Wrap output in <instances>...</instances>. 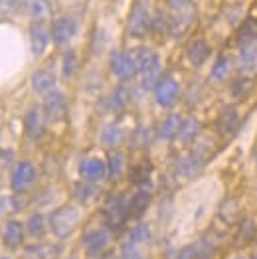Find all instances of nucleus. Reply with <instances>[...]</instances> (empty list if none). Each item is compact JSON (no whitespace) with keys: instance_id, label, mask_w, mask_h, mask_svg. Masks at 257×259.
I'll use <instances>...</instances> for the list:
<instances>
[{"instance_id":"f257e3e1","label":"nucleus","mask_w":257,"mask_h":259,"mask_svg":"<svg viewBox=\"0 0 257 259\" xmlns=\"http://www.w3.org/2000/svg\"><path fill=\"white\" fill-rule=\"evenodd\" d=\"M79 220H81V212L77 206H71V204H65L62 208L54 210L50 218H48V226L52 230V234L58 239L69 238L75 228L79 226Z\"/></svg>"},{"instance_id":"f03ea898","label":"nucleus","mask_w":257,"mask_h":259,"mask_svg":"<svg viewBox=\"0 0 257 259\" xmlns=\"http://www.w3.org/2000/svg\"><path fill=\"white\" fill-rule=\"evenodd\" d=\"M135 64H137V73L143 75V85L154 87L158 81V71H160V58L154 50L150 48H137L135 56H133Z\"/></svg>"},{"instance_id":"7ed1b4c3","label":"nucleus","mask_w":257,"mask_h":259,"mask_svg":"<svg viewBox=\"0 0 257 259\" xmlns=\"http://www.w3.org/2000/svg\"><path fill=\"white\" fill-rule=\"evenodd\" d=\"M152 14L149 0H137L128 14V34L133 38H145L152 26Z\"/></svg>"},{"instance_id":"20e7f679","label":"nucleus","mask_w":257,"mask_h":259,"mask_svg":"<svg viewBox=\"0 0 257 259\" xmlns=\"http://www.w3.org/2000/svg\"><path fill=\"white\" fill-rule=\"evenodd\" d=\"M180 97V85L172 75H162L158 77L154 85V101L162 109H170Z\"/></svg>"},{"instance_id":"39448f33","label":"nucleus","mask_w":257,"mask_h":259,"mask_svg":"<svg viewBox=\"0 0 257 259\" xmlns=\"http://www.w3.org/2000/svg\"><path fill=\"white\" fill-rule=\"evenodd\" d=\"M103 216H105V224H107L109 228L123 226L125 220L128 218V202L125 200V196L121 194L111 196L107 202H105Z\"/></svg>"},{"instance_id":"423d86ee","label":"nucleus","mask_w":257,"mask_h":259,"mask_svg":"<svg viewBox=\"0 0 257 259\" xmlns=\"http://www.w3.org/2000/svg\"><path fill=\"white\" fill-rule=\"evenodd\" d=\"M65 111H67V101H65V95L58 89H52L50 93L44 95L42 101V113L48 121H60L65 117Z\"/></svg>"},{"instance_id":"0eeeda50","label":"nucleus","mask_w":257,"mask_h":259,"mask_svg":"<svg viewBox=\"0 0 257 259\" xmlns=\"http://www.w3.org/2000/svg\"><path fill=\"white\" fill-rule=\"evenodd\" d=\"M50 34H52V40L58 44V46H65L69 44L75 34H77V22L73 16H60L56 18L52 28H50Z\"/></svg>"},{"instance_id":"6e6552de","label":"nucleus","mask_w":257,"mask_h":259,"mask_svg":"<svg viewBox=\"0 0 257 259\" xmlns=\"http://www.w3.org/2000/svg\"><path fill=\"white\" fill-rule=\"evenodd\" d=\"M111 71L119 81H131L137 75V64L133 56L125 52H115L111 56Z\"/></svg>"},{"instance_id":"1a4fd4ad","label":"nucleus","mask_w":257,"mask_h":259,"mask_svg":"<svg viewBox=\"0 0 257 259\" xmlns=\"http://www.w3.org/2000/svg\"><path fill=\"white\" fill-rule=\"evenodd\" d=\"M208 154H210V152L208 151L204 152L202 149L192 151L188 156H184V158L178 162V166H176V174H178L180 178H194L196 174L202 170V166L206 164Z\"/></svg>"},{"instance_id":"9d476101","label":"nucleus","mask_w":257,"mask_h":259,"mask_svg":"<svg viewBox=\"0 0 257 259\" xmlns=\"http://www.w3.org/2000/svg\"><path fill=\"white\" fill-rule=\"evenodd\" d=\"M36 166L28 160H22L14 166V172H12V190L14 192H26L34 182H36Z\"/></svg>"},{"instance_id":"9b49d317","label":"nucleus","mask_w":257,"mask_h":259,"mask_svg":"<svg viewBox=\"0 0 257 259\" xmlns=\"http://www.w3.org/2000/svg\"><path fill=\"white\" fill-rule=\"evenodd\" d=\"M24 133L32 141H40L46 135V117L42 109L30 107L24 115Z\"/></svg>"},{"instance_id":"f8f14e48","label":"nucleus","mask_w":257,"mask_h":259,"mask_svg":"<svg viewBox=\"0 0 257 259\" xmlns=\"http://www.w3.org/2000/svg\"><path fill=\"white\" fill-rule=\"evenodd\" d=\"M50 40H52V34H50V28L44 22L34 20L30 24V48H32V54L36 58L46 54Z\"/></svg>"},{"instance_id":"ddd939ff","label":"nucleus","mask_w":257,"mask_h":259,"mask_svg":"<svg viewBox=\"0 0 257 259\" xmlns=\"http://www.w3.org/2000/svg\"><path fill=\"white\" fill-rule=\"evenodd\" d=\"M0 238H2V243L8 249H18L24 243V238H26V226L20 220H6L4 226H2Z\"/></svg>"},{"instance_id":"4468645a","label":"nucleus","mask_w":257,"mask_h":259,"mask_svg":"<svg viewBox=\"0 0 257 259\" xmlns=\"http://www.w3.org/2000/svg\"><path fill=\"white\" fill-rule=\"evenodd\" d=\"M111 243V232L107 228H97V230H91L89 234H85L83 238V247L89 255H99L103 253Z\"/></svg>"},{"instance_id":"2eb2a0df","label":"nucleus","mask_w":257,"mask_h":259,"mask_svg":"<svg viewBox=\"0 0 257 259\" xmlns=\"http://www.w3.org/2000/svg\"><path fill=\"white\" fill-rule=\"evenodd\" d=\"M79 176H81V180L93 182V184L101 182L103 178H107V164L101 158H97V156L85 158L79 164Z\"/></svg>"},{"instance_id":"dca6fc26","label":"nucleus","mask_w":257,"mask_h":259,"mask_svg":"<svg viewBox=\"0 0 257 259\" xmlns=\"http://www.w3.org/2000/svg\"><path fill=\"white\" fill-rule=\"evenodd\" d=\"M239 129V113L234 105H228V107L222 109V113L218 115L216 119V131L222 135V137H230Z\"/></svg>"},{"instance_id":"f3484780","label":"nucleus","mask_w":257,"mask_h":259,"mask_svg":"<svg viewBox=\"0 0 257 259\" xmlns=\"http://www.w3.org/2000/svg\"><path fill=\"white\" fill-rule=\"evenodd\" d=\"M239 71L243 75H253L257 73V42L243 44L239 52Z\"/></svg>"},{"instance_id":"a211bd4d","label":"nucleus","mask_w":257,"mask_h":259,"mask_svg":"<svg viewBox=\"0 0 257 259\" xmlns=\"http://www.w3.org/2000/svg\"><path fill=\"white\" fill-rule=\"evenodd\" d=\"M186 56L190 60L192 65H202L208 58H210V44L206 42L204 38H196L188 44V50H186Z\"/></svg>"},{"instance_id":"6ab92c4d","label":"nucleus","mask_w":257,"mask_h":259,"mask_svg":"<svg viewBox=\"0 0 257 259\" xmlns=\"http://www.w3.org/2000/svg\"><path fill=\"white\" fill-rule=\"evenodd\" d=\"M150 239V228L147 224H137L131 232L127 234V238H125V243H123V249L125 251H133V249H137L139 245H143V243H147Z\"/></svg>"},{"instance_id":"aec40b11","label":"nucleus","mask_w":257,"mask_h":259,"mask_svg":"<svg viewBox=\"0 0 257 259\" xmlns=\"http://www.w3.org/2000/svg\"><path fill=\"white\" fill-rule=\"evenodd\" d=\"M123 141H125V133L117 123H109V125L103 127V131H101V145L105 149H111V151L119 149L123 145Z\"/></svg>"},{"instance_id":"412c9836","label":"nucleus","mask_w":257,"mask_h":259,"mask_svg":"<svg viewBox=\"0 0 257 259\" xmlns=\"http://www.w3.org/2000/svg\"><path fill=\"white\" fill-rule=\"evenodd\" d=\"M26 259H56L60 255V245L54 243H34L24 249Z\"/></svg>"},{"instance_id":"4be33fe9","label":"nucleus","mask_w":257,"mask_h":259,"mask_svg":"<svg viewBox=\"0 0 257 259\" xmlns=\"http://www.w3.org/2000/svg\"><path fill=\"white\" fill-rule=\"evenodd\" d=\"M150 192L147 188H141V190H137L135 194L131 196V200H128V216L133 218H139L143 216L145 212H147V208L150 206Z\"/></svg>"},{"instance_id":"5701e85b","label":"nucleus","mask_w":257,"mask_h":259,"mask_svg":"<svg viewBox=\"0 0 257 259\" xmlns=\"http://www.w3.org/2000/svg\"><path fill=\"white\" fill-rule=\"evenodd\" d=\"M32 89L38 93V95H46L50 93L52 89H56V75L48 69H38L34 75H32Z\"/></svg>"},{"instance_id":"b1692460","label":"nucleus","mask_w":257,"mask_h":259,"mask_svg":"<svg viewBox=\"0 0 257 259\" xmlns=\"http://www.w3.org/2000/svg\"><path fill=\"white\" fill-rule=\"evenodd\" d=\"M182 121H184V119H182L178 113H170V115L158 125V137L164 139V141L176 139L178 133H180V127H182Z\"/></svg>"},{"instance_id":"393cba45","label":"nucleus","mask_w":257,"mask_h":259,"mask_svg":"<svg viewBox=\"0 0 257 259\" xmlns=\"http://www.w3.org/2000/svg\"><path fill=\"white\" fill-rule=\"evenodd\" d=\"M24 226H26V234L30 238H44L46 232H48V218L36 212V214L28 218V222Z\"/></svg>"},{"instance_id":"a878e982","label":"nucleus","mask_w":257,"mask_h":259,"mask_svg":"<svg viewBox=\"0 0 257 259\" xmlns=\"http://www.w3.org/2000/svg\"><path fill=\"white\" fill-rule=\"evenodd\" d=\"M97 194H99V190H97V186H95L93 182L81 180V182H75V184H73V196H75V200H79L81 204L93 202V200L97 198Z\"/></svg>"},{"instance_id":"bb28decb","label":"nucleus","mask_w":257,"mask_h":259,"mask_svg":"<svg viewBox=\"0 0 257 259\" xmlns=\"http://www.w3.org/2000/svg\"><path fill=\"white\" fill-rule=\"evenodd\" d=\"M128 103V91L125 87H115L107 97V109L111 113H121Z\"/></svg>"},{"instance_id":"cd10ccee","label":"nucleus","mask_w":257,"mask_h":259,"mask_svg":"<svg viewBox=\"0 0 257 259\" xmlns=\"http://www.w3.org/2000/svg\"><path fill=\"white\" fill-rule=\"evenodd\" d=\"M28 14L34 20L44 22L52 16V2L50 0H28Z\"/></svg>"},{"instance_id":"c85d7f7f","label":"nucleus","mask_w":257,"mask_h":259,"mask_svg":"<svg viewBox=\"0 0 257 259\" xmlns=\"http://www.w3.org/2000/svg\"><path fill=\"white\" fill-rule=\"evenodd\" d=\"M123 168H125V154L119 151H113L107 158V178L109 180L121 178Z\"/></svg>"},{"instance_id":"c756f323","label":"nucleus","mask_w":257,"mask_h":259,"mask_svg":"<svg viewBox=\"0 0 257 259\" xmlns=\"http://www.w3.org/2000/svg\"><path fill=\"white\" fill-rule=\"evenodd\" d=\"M230 73H232V60H230L228 56H218V60H216L214 65H212L210 77H212L214 81H226V79L230 77Z\"/></svg>"},{"instance_id":"7c9ffc66","label":"nucleus","mask_w":257,"mask_h":259,"mask_svg":"<svg viewBox=\"0 0 257 259\" xmlns=\"http://www.w3.org/2000/svg\"><path fill=\"white\" fill-rule=\"evenodd\" d=\"M198 133H200V123L192 117H188V119L182 121V127H180V133H178L176 139H180L182 143H192L198 137Z\"/></svg>"},{"instance_id":"2f4dec72","label":"nucleus","mask_w":257,"mask_h":259,"mask_svg":"<svg viewBox=\"0 0 257 259\" xmlns=\"http://www.w3.org/2000/svg\"><path fill=\"white\" fill-rule=\"evenodd\" d=\"M170 24H172V16H168V12L156 10V12L152 14L150 32H154V34H166V32H170Z\"/></svg>"},{"instance_id":"473e14b6","label":"nucleus","mask_w":257,"mask_h":259,"mask_svg":"<svg viewBox=\"0 0 257 259\" xmlns=\"http://www.w3.org/2000/svg\"><path fill=\"white\" fill-rule=\"evenodd\" d=\"M150 172H152V166H150V162H139V164H135L133 168H131V182L133 184H137V186H143V184H147L150 178Z\"/></svg>"},{"instance_id":"72a5a7b5","label":"nucleus","mask_w":257,"mask_h":259,"mask_svg":"<svg viewBox=\"0 0 257 259\" xmlns=\"http://www.w3.org/2000/svg\"><path fill=\"white\" fill-rule=\"evenodd\" d=\"M77 71V54L75 50H65L64 58H62V73H64L65 79H71Z\"/></svg>"},{"instance_id":"f704fd0d","label":"nucleus","mask_w":257,"mask_h":259,"mask_svg":"<svg viewBox=\"0 0 257 259\" xmlns=\"http://www.w3.org/2000/svg\"><path fill=\"white\" fill-rule=\"evenodd\" d=\"M255 238H257L255 220H253V218H245V220H241L237 239H241V241H251V239H255Z\"/></svg>"},{"instance_id":"c9c22d12","label":"nucleus","mask_w":257,"mask_h":259,"mask_svg":"<svg viewBox=\"0 0 257 259\" xmlns=\"http://www.w3.org/2000/svg\"><path fill=\"white\" fill-rule=\"evenodd\" d=\"M251 87H253L251 77H241V79L234 81V85H232V95L237 97V99H245V97L249 95Z\"/></svg>"},{"instance_id":"e433bc0d","label":"nucleus","mask_w":257,"mask_h":259,"mask_svg":"<svg viewBox=\"0 0 257 259\" xmlns=\"http://www.w3.org/2000/svg\"><path fill=\"white\" fill-rule=\"evenodd\" d=\"M222 218L228 222V224H237L239 222V206H237L236 200H228L222 208Z\"/></svg>"},{"instance_id":"4c0bfd02","label":"nucleus","mask_w":257,"mask_h":259,"mask_svg":"<svg viewBox=\"0 0 257 259\" xmlns=\"http://www.w3.org/2000/svg\"><path fill=\"white\" fill-rule=\"evenodd\" d=\"M196 247V259H212L214 257V243L208 239H200L198 243H194Z\"/></svg>"},{"instance_id":"58836bf2","label":"nucleus","mask_w":257,"mask_h":259,"mask_svg":"<svg viewBox=\"0 0 257 259\" xmlns=\"http://www.w3.org/2000/svg\"><path fill=\"white\" fill-rule=\"evenodd\" d=\"M20 4L22 0H0V10L4 14H12V12H16L20 8Z\"/></svg>"},{"instance_id":"ea45409f","label":"nucleus","mask_w":257,"mask_h":259,"mask_svg":"<svg viewBox=\"0 0 257 259\" xmlns=\"http://www.w3.org/2000/svg\"><path fill=\"white\" fill-rule=\"evenodd\" d=\"M176 259H196V247H194V243H192V245L182 247Z\"/></svg>"},{"instance_id":"a19ab883","label":"nucleus","mask_w":257,"mask_h":259,"mask_svg":"<svg viewBox=\"0 0 257 259\" xmlns=\"http://www.w3.org/2000/svg\"><path fill=\"white\" fill-rule=\"evenodd\" d=\"M168 4H170V8H174V10H184L188 4H190V0H168Z\"/></svg>"},{"instance_id":"79ce46f5","label":"nucleus","mask_w":257,"mask_h":259,"mask_svg":"<svg viewBox=\"0 0 257 259\" xmlns=\"http://www.w3.org/2000/svg\"><path fill=\"white\" fill-rule=\"evenodd\" d=\"M121 259H143V257H141V255L137 253V249H133V251H125Z\"/></svg>"},{"instance_id":"37998d69","label":"nucleus","mask_w":257,"mask_h":259,"mask_svg":"<svg viewBox=\"0 0 257 259\" xmlns=\"http://www.w3.org/2000/svg\"><path fill=\"white\" fill-rule=\"evenodd\" d=\"M255 164H257V154H255Z\"/></svg>"},{"instance_id":"c03bdc74","label":"nucleus","mask_w":257,"mask_h":259,"mask_svg":"<svg viewBox=\"0 0 257 259\" xmlns=\"http://www.w3.org/2000/svg\"><path fill=\"white\" fill-rule=\"evenodd\" d=\"M236 259H241V257H236Z\"/></svg>"},{"instance_id":"a18cd8bd","label":"nucleus","mask_w":257,"mask_h":259,"mask_svg":"<svg viewBox=\"0 0 257 259\" xmlns=\"http://www.w3.org/2000/svg\"><path fill=\"white\" fill-rule=\"evenodd\" d=\"M253 259H257V255H255V257H253Z\"/></svg>"}]
</instances>
